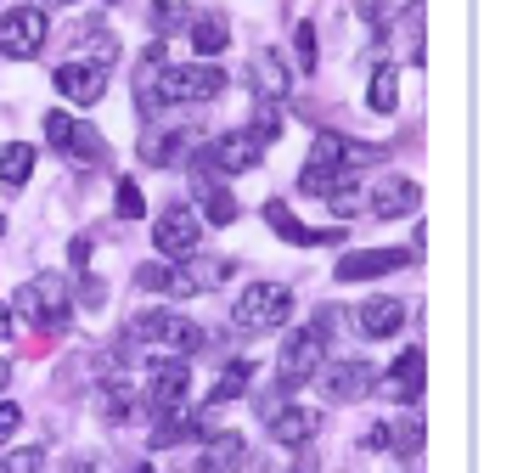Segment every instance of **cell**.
Here are the masks:
<instances>
[{
    "label": "cell",
    "instance_id": "6da1fadb",
    "mask_svg": "<svg viewBox=\"0 0 512 473\" xmlns=\"http://www.w3.org/2000/svg\"><path fill=\"white\" fill-rule=\"evenodd\" d=\"M12 305H17V316H23V321L46 327V333H62V327L74 321V288H68L57 271H40L34 282H23V288H17Z\"/></svg>",
    "mask_w": 512,
    "mask_h": 473
},
{
    "label": "cell",
    "instance_id": "7a4b0ae2",
    "mask_svg": "<svg viewBox=\"0 0 512 473\" xmlns=\"http://www.w3.org/2000/svg\"><path fill=\"white\" fill-rule=\"evenodd\" d=\"M130 338L186 361V355H197L203 344H209V327H197L192 316H181V310H147V316L130 321Z\"/></svg>",
    "mask_w": 512,
    "mask_h": 473
},
{
    "label": "cell",
    "instance_id": "3957f363",
    "mask_svg": "<svg viewBox=\"0 0 512 473\" xmlns=\"http://www.w3.org/2000/svg\"><path fill=\"white\" fill-rule=\"evenodd\" d=\"M231 321L242 333H271V327H287L293 321V288L282 282H248L231 305Z\"/></svg>",
    "mask_w": 512,
    "mask_h": 473
},
{
    "label": "cell",
    "instance_id": "277c9868",
    "mask_svg": "<svg viewBox=\"0 0 512 473\" xmlns=\"http://www.w3.org/2000/svg\"><path fill=\"white\" fill-rule=\"evenodd\" d=\"M220 91H226V68H214V62H181V68H164V79H158V102L164 107L214 102Z\"/></svg>",
    "mask_w": 512,
    "mask_h": 473
},
{
    "label": "cell",
    "instance_id": "5b68a950",
    "mask_svg": "<svg viewBox=\"0 0 512 473\" xmlns=\"http://www.w3.org/2000/svg\"><path fill=\"white\" fill-rule=\"evenodd\" d=\"M321 350H327V338L321 327H299V333L282 338V355H276V389H304V383L321 372Z\"/></svg>",
    "mask_w": 512,
    "mask_h": 473
},
{
    "label": "cell",
    "instance_id": "8992f818",
    "mask_svg": "<svg viewBox=\"0 0 512 473\" xmlns=\"http://www.w3.org/2000/svg\"><path fill=\"white\" fill-rule=\"evenodd\" d=\"M46 34H51V23L40 6H12V12L0 17V57H12V62L40 57L46 51Z\"/></svg>",
    "mask_w": 512,
    "mask_h": 473
},
{
    "label": "cell",
    "instance_id": "52a82bcc",
    "mask_svg": "<svg viewBox=\"0 0 512 473\" xmlns=\"http://www.w3.org/2000/svg\"><path fill=\"white\" fill-rule=\"evenodd\" d=\"M197 243H203V220H197V209L169 203V209L158 214V226H152V248H158L164 260H192Z\"/></svg>",
    "mask_w": 512,
    "mask_h": 473
},
{
    "label": "cell",
    "instance_id": "ba28073f",
    "mask_svg": "<svg viewBox=\"0 0 512 473\" xmlns=\"http://www.w3.org/2000/svg\"><path fill=\"white\" fill-rule=\"evenodd\" d=\"M377 158H389L377 141H355V136H338V130H321L316 147H310V164L344 169V175H355V169H372Z\"/></svg>",
    "mask_w": 512,
    "mask_h": 473
},
{
    "label": "cell",
    "instance_id": "9c48e42d",
    "mask_svg": "<svg viewBox=\"0 0 512 473\" xmlns=\"http://www.w3.org/2000/svg\"><path fill=\"white\" fill-rule=\"evenodd\" d=\"M203 158H209L214 175H242V169L265 164V141H259L254 130H226V136H214L209 147H203Z\"/></svg>",
    "mask_w": 512,
    "mask_h": 473
},
{
    "label": "cell",
    "instance_id": "30bf717a",
    "mask_svg": "<svg viewBox=\"0 0 512 473\" xmlns=\"http://www.w3.org/2000/svg\"><path fill=\"white\" fill-rule=\"evenodd\" d=\"M46 136H51V147H62L79 164H102L107 158V141L85 119H74V113H46Z\"/></svg>",
    "mask_w": 512,
    "mask_h": 473
},
{
    "label": "cell",
    "instance_id": "8fae6325",
    "mask_svg": "<svg viewBox=\"0 0 512 473\" xmlns=\"http://www.w3.org/2000/svg\"><path fill=\"white\" fill-rule=\"evenodd\" d=\"M377 383H383V372H377L372 361H338V367L321 372V389H327V400H338V406H361Z\"/></svg>",
    "mask_w": 512,
    "mask_h": 473
},
{
    "label": "cell",
    "instance_id": "7c38bea8",
    "mask_svg": "<svg viewBox=\"0 0 512 473\" xmlns=\"http://www.w3.org/2000/svg\"><path fill=\"white\" fill-rule=\"evenodd\" d=\"M51 79H57V91L68 96L74 107H96L107 96V68H102V62H91V57H68Z\"/></svg>",
    "mask_w": 512,
    "mask_h": 473
},
{
    "label": "cell",
    "instance_id": "4fadbf2b",
    "mask_svg": "<svg viewBox=\"0 0 512 473\" xmlns=\"http://www.w3.org/2000/svg\"><path fill=\"white\" fill-rule=\"evenodd\" d=\"M192 198H197V209L209 214V226H231V220H237V198L220 186V175L209 169L203 153H197V164H192ZM203 214H197V220H203Z\"/></svg>",
    "mask_w": 512,
    "mask_h": 473
},
{
    "label": "cell",
    "instance_id": "5bb4252c",
    "mask_svg": "<svg viewBox=\"0 0 512 473\" xmlns=\"http://www.w3.org/2000/svg\"><path fill=\"white\" fill-rule=\"evenodd\" d=\"M411 260H417V248H361V254L338 260V282H372V276H389Z\"/></svg>",
    "mask_w": 512,
    "mask_h": 473
},
{
    "label": "cell",
    "instance_id": "9a60e30c",
    "mask_svg": "<svg viewBox=\"0 0 512 473\" xmlns=\"http://www.w3.org/2000/svg\"><path fill=\"white\" fill-rule=\"evenodd\" d=\"M186 383H192L186 361L181 355H164V361L152 367V378H147V406L152 412H175V406L186 400Z\"/></svg>",
    "mask_w": 512,
    "mask_h": 473
},
{
    "label": "cell",
    "instance_id": "2e32d148",
    "mask_svg": "<svg viewBox=\"0 0 512 473\" xmlns=\"http://www.w3.org/2000/svg\"><path fill=\"white\" fill-rule=\"evenodd\" d=\"M248 85L259 91V102H287V91H293V68L282 62V51H254V62H248Z\"/></svg>",
    "mask_w": 512,
    "mask_h": 473
},
{
    "label": "cell",
    "instance_id": "e0dca14e",
    "mask_svg": "<svg viewBox=\"0 0 512 473\" xmlns=\"http://www.w3.org/2000/svg\"><path fill=\"white\" fill-rule=\"evenodd\" d=\"M422 203V186L411 181V175H383V181L372 186V209L383 214V220H406V214H417Z\"/></svg>",
    "mask_w": 512,
    "mask_h": 473
},
{
    "label": "cell",
    "instance_id": "ac0fdd59",
    "mask_svg": "<svg viewBox=\"0 0 512 473\" xmlns=\"http://www.w3.org/2000/svg\"><path fill=\"white\" fill-rule=\"evenodd\" d=\"M169 68V51L152 40L147 51H141V68H136V107H141V119H158L164 113V102H158V79H164Z\"/></svg>",
    "mask_w": 512,
    "mask_h": 473
},
{
    "label": "cell",
    "instance_id": "d6986e66",
    "mask_svg": "<svg viewBox=\"0 0 512 473\" xmlns=\"http://www.w3.org/2000/svg\"><path fill=\"white\" fill-rule=\"evenodd\" d=\"M321 428V412H310V406H282V412H271V440L276 445H310Z\"/></svg>",
    "mask_w": 512,
    "mask_h": 473
},
{
    "label": "cell",
    "instance_id": "ffe728a7",
    "mask_svg": "<svg viewBox=\"0 0 512 473\" xmlns=\"http://www.w3.org/2000/svg\"><path fill=\"white\" fill-rule=\"evenodd\" d=\"M242 457H248L242 434H214V440L203 445V457H197L186 473H237V468H242Z\"/></svg>",
    "mask_w": 512,
    "mask_h": 473
},
{
    "label": "cell",
    "instance_id": "44dd1931",
    "mask_svg": "<svg viewBox=\"0 0 512 473\" xmlns=\"http://www.w3.org/2000/svg\"><path fill=\"white\" fill-rule=\"evenodd\" d=\"M400 321H406V305L389 299V293H377V299H366V305H361V333L366 338H394V333H400Z\"/></svg>",
    "mask_w": 512,
    "mask_h": 473
},
{
    "label": "cell",
    "instance_id": "7402d4cb",
    "mask_svg": "<svg viewBox=\"0 0 512 473\" xmlns=\"http://www.w3.org/2000/svg\"><path fill=\"white\" fill-rule=\"evenodd\" d=\"M389 395L406 400V406H417V400H422V350H417V344L400 350V361L389 367Z\"/></svg>",
    "mask_w": 512,
    "mask_h": 473
},
{
    "label": "cell",
    "instance_id": "603a6c76",
    "mask_svg": "<svg viewBox=\"0 0 512 473\" xmlns=\"http://www.w3.org/2000/svg\"><path fill=\"white\" fill-rule=\"evenodd\" d=\"M192 46H197V62H214L220 51L231 46V29H226V17L220 12H203L192 17Z\"/></svg>",
    "mask_w": 512,
    "mask_h": 473
},
{
    "label": "cell",
    "instance_id": "cb8c5ba5",
    "mask_svg": "<svg viewBox=\"0 0 512 473\" xmlns=\"http://www.w3.org/2000/svg\"><path fill=\"white\" fill-rule=\"evenodd\" d=\"M34 147L29 141H12V147H6V153H0V181L12 186V192H23V186H29V175H34Z\"/></svg>",
    "mask_w": 512,
    "mask_h": 473
},
{
    "label": "cell",
    "instance_id": "d4e9b609",
    "mask_svg": "<svg viewBox=\"0 0 512 473\" xmlns=\"http://www.w3.org/2000/svg\"><path fill=\"white\" fill-rule=\"evenodd\" d=\"M265 220H271L276 237H287V243H332V237H338V231H310L304 220H293L282 203H265Z\"/></svg>",
    "mask_w": 512,
    "mask_h": 473
},
{
    "label": "cell",
    "instance_id": "484cf974",
    "mask_svg": "<svg viewBox=\"0 0 512 473\" xmlns=\"http://www.w3.org/2000/svg\"><path fill=\"white\" fill-rule=\"evenodd\" d=\"M248 383H254V361H231L226 372H220V383L209 389V406H231V400L248 395Z\"/></svg>",
    "mask_w": 512,
    "mask_h": 473
},
{
    "label": "cell",
    "instance_id": "4316f807",
    "mask_svg": "<svg viewBox=\"0 0 512 473\" xmlns=\"http://www.w3.org/2000/svg\"><path fill=\"white\" fill-rule=\"evenodd\" d=\"M366 102H372V113H383V119H389L394 107H400V79H394L389 62H383V68L372 74V91H366Z\"/></svg>",
    "mask_w": 512,
    "mask_h": 473
},
{
    "label": "cell",
    "instance_id": "83f0119b",
    "mask_svg": "<svg viewBox=\"0 0 512 473\" xmlns=\"http://www.w3.org/2000/svg\"><path fill=\"white\" fill-rule=\"evenodd\" d=\"M192 23V12H186L181 0H152V34H175V29H186Z\"/></svg>",
    "mask_w": 512,
    "mask_h": 473
},
{
    "label": "cell",
    "instance_id": "f1b7e54d",
    "mask_svg": "<svg viewBox=\"0 0 512 473\" xmlns=\"http://www.w3.org/2000/svg\"><path fill=\"white\" fill-rule=\"evenodd\" d=\"M389 445L400 451V457H417V451H422V423H417V417H400V423H389Z\"/></svg>",
    "mask_w": 512,
    "mask_h": 473
},
{
    "label": "cell",
    "instance_id": "f546056e",
    "mask_svg": "<svg viewBox=\"0 0 512 473\" xmlns=\"http://www.w3.org/2000/svg\"><path fill=\"white\" fill-rule=\"evenodd\" d=\"M46 468V451L40 445H23V451H12V457L0 462V473H40Z\"/></svg>",
    "mask_w": 512,
    "mask_h": 473
},
{
    "label": "cell",
    "instance_id": "4dcf8cb0",
    "mask_svg": "<svg viewBox=\"0 0 512 473\" xmlns=\"http://www.w3.org/2000/svg\"><path fill=\"white\" fill-rule=\"evenodd\" d=\"M293 51H299V74H310V68H316V29H310V23L293 29Z\"/></svg>",
    "mask_w": 512,
    "mask_h": 473
},
{
    "label": "cell",
    "instance_id": "1f68e13d",
    "mask_svg": "<svg viewBox=\"0 0 512 473\" xmlns=\"http://www.w3.org/2000/svg\"><path fill=\"white\" fill-rule=\"evenodd\" d=\"M119 214H124V220H141V214H147V203H141V186H136V181H119Z\"/></svg>",
    "mask_w": 512,
    "mask_h": 473
},
{
    "label": "cell",
    "instance_id": "d6a6232c",
    "mask_svg": "<svg viewBox=\"0 0 512 473\" xmlns=\"http://www.w3.org/2000/svg\"><path fill=\"white\" fill-rule=\"evenodd\" d=\"M136 288H147V293L164 288V293H169V260H164V265H141V271H136Z\"/></svg>",
    "mask_w": 512,
    "mask_h": 473
},
{
    "label": "cell",
    "instance_id": "836d02e7",
    "mask_svg": "<svg viewBox=\"0 0 512 473\" xmlns=\"http://www.w3.org/2000/svg\"><path fill=\"white\" fill-rule=\"evenodd\" d=\"M17 428H23V406H12V400H0V445L12 440Z\"/></svg>",
    "mask_w": 512,
    "mask_h": 473
},
{
    "label": "cell",
    "instance_id": "e575fe53",
    "mask_svg": "<svg viewBox=\"0 0 512 473\" xmlns=\"http://www.w3.org/2000/svg\"><path fill=\"white\" fill-rule=\"evenodd\" d=\"M355 17L361 23H383V0H355Z\"/></svg>",
    "mask_w": 512,
    "mask_h": 473
},
{
    "label": "cell",
    "instance_id": "d590c367",
    "mask_svg": "<svg viewBox=\"0 0 512 473\" xmlns=\"http://www.w3.org/2000/svg\"><path fill=\"white\" fill-rule=\"evenodd\" d=\"M287 473H321V468H316V457H310V445H304V457L293 462V468H287Z\"/></svg>",
    "mask_w": 512,
    "mask_h": 473
},
{
    "label": "cell",
    "instance_id": "8d00e7d4",
    "mask_svg": "<svg viewBox=\"0 0 512 473\" xmlns=\"http://www.w3.org/2000/svg\"><path fill=\"white\" fill-rule=\"evenodd\" d=\"M0 338H12V310L0 305Z\"/></svg>",
    "mask_w": 512,
    "mask_h": 473
},
{
    "label": "cell",
    "instance_id": "74e56055",
    "mask_svg": "<svg viewBox=\"0 0 512 473\" xmlns=\"http://www.w3.org/2000/svg\"><path fill=\"white\" fill-rule=\"evenodd\" d=\"M34 6H40V12H46V6H79V0H34Z\"/></svg>",
    "mask_w": 512,
    "mask_h": 473
},
{
    "label": "cell",
    "instance_id": "f35d334b",
    "mask_svg": "<svg viewBox=\"0 0 512 473\" xmlns=\"http://www.w3.org/2000/svg\"><path fill=\"white\" fill-rule=\"evenodd\" d=\"M6 383H12V367H6V361H0V389H6Z\"/></svg>",
    "mask_w": 512,
    "mask_h": 473
},
{
    "label": "cell",
    "instance_id": "ab89813d",
    "mask_svg": "<svg viewBox=\"0 0 512 473\" xmlns=\"http://www.w3.org/2000/svg\"><path fill=\"white\" fill-rule=\"evenodd\" d=\"M0 231H6V214H0Z\"/></svg>",
    "mask_w": 512,
    "mask_h": 473
}]
</instances>
